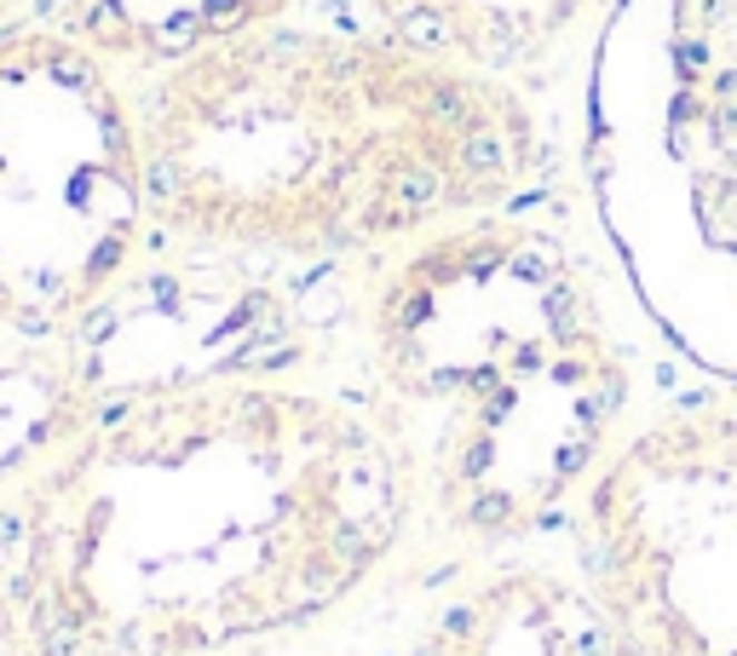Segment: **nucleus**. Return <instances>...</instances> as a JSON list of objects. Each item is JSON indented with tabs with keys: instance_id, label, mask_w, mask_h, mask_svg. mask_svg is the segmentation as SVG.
Instances as JSON below:
<instances>
[{
	"instance_id": "nucleus-12",
	"label": "nucleus",
	"mask_w": 737,
	"mask_h": 656,
	"mask_svg": "<svg viewBox=\"0 0 737 656\" xmlns=\"http://www.w3.org/2000/svg\"><path fill=\"white\" fill-rule=\"evenodd\" d=\"M41 7H47V0H0V35L29 23V18H41Z\"/></svg>"
},
{
	"instance_id": "nucleus-8",
	"label": "nucleus",
	"mask_w": 737,
	"mask_h": 656,
	"mask_svg": "<svg viewBox=\"0 0 737 656\" xmlns=\"http://www.w3.org/2000/svg\"><path fill=\"white\" fill-rule=\"evenodd\" d=\"M404 656H640L577 570L495 559L426 610Z\"/></svg>"
},
{
	"instance_id": "nucleus-10",
	"label": "nucleus",
	"mask_w": 737,
	"mask_h": 656,
	"mask_svg": "<svg viewBox=\"0 0 737 656\" xmlns=\"http://www.w3.org/2000/svg\"><path fill=\"white\" fill-rule=\"evenodd\" d=\"M306 0H47L41 18L76 35L127 81H150L243 35L288 23Z\"/></svg>"
},
{
	"instance_id": "nucleus-5",
	"label": "nucleus",
	"mask_w": 737,
	"mask_h": 656,
	"mask_svg": "<svg viewBox=\"0 0 737 656\" xmlns=\"http://www.w3.org/2000/svg\"><path fill=\"white\" fill-rule=\"evenodd\" d=\"M156 254L139 92L76 35H0V340L58 345Z\"/></svg>"
},
{
	"instance_id": "nucleus-6",
	"label": "nucleus",
	"mask_w": 737,
	"mask_h": 656,
	"mask_svg": "<svg viewBox=\"0 0 737 656\" xmlns=\"http://www.w3.org/2000/svg\"><path fill=\"white\" fill-rule=\"evenodd\" d=\"M564 530L640 656H737V380L633 414Z\"/></svg>"
},
{
	"instance_id": "nucleus-1",
	"label": "nucleus",
	"mask_w": 737,
	"mask_h": 656,
	"mask_svg": "<svg viewBox=\"0 0 737 656\" xmlns=\"http://www.w3.org/2000/svg\"><path fill=\"white\" fill-rule=\"evenodd\" d=\"M415 541L410 461L363 386L116 392L0 490V656H225L306 634Z\"/></svg>"
},
{
	"instance_id": "nucleus-3",
	"label": "nucleus",
	"mask_w": 737,
	"mask_h": 656,
	"mask_svg": "<svg viewBox=\"0 0 737 656\" xmlns=\"http://www.w3.org/2000/svg\"><path fill=\"white\" fill-rule=\"evenodd\" d=\"M363 398L397 438L421 541L495 559L571 518L640 414L617 300L564 231L501 207L357 276Z\"/></svg>"
},
{
	"instance_id": "nucleus-11",
	"label": "nucleus",
	"mask_w": 737,
	"mask_h": 656,
	"mask_svg": "<svg viewBox=\"0 0 737 656\" xmlns=\"http://www.w3.org/2000/svg\"><path fill=\"white\" fill-rule=\"evenodd\" d=\"M87 386L70 345H7L0 340V490L29 472L47 449L76 427Z\"/></svg>"
},
{
	"instance_id": "nucleus-2",
	"label": "nucleus",
	"mask_w": 737,
	"mask_h": 656,
	"mask_svg": "<svg viewBox=\"0 0 737 656\" xmlns=\"http://www.w3.org/2000/svg\"><path fill=\"white\" fill-rule=\"evenodd\" d=\"M156 242L368 265L524 207L553 161L530 87L368 23H277L132 81Z\"/></svg>"
},
{
	"instance_id": "nucleus-9",
	"label": "nucleus",
	"mask_w": 737,
	"mask_h": 656,
	"mask_svg": "<svg viewBox=\"0 0 737 656\" xmlns=\"http://www.w3.org/2000/svg\"><path fill=\"white\" fill-rule=\"evenodd\" d=\"M357 23L530 87L617 0H352Z\"/></svg>"
},
{
	"instance_id": "nucleus-7",
	"label": "nucleus",
	"mask_w": 737,
	"mask_h": 656,
	"mask_svg": "<svg viewBox=\"0 0 737 656\" xmlns=\"http://www.w3.org/2000/svg\"><path fill=\"white\" fill-rule=\"evenodd\" d=\"M299 271L312 265L230 260L156 242V254L127 276V288L63 340L87 403L230 374L317 380L334 345L357 334V294L312 305L299 300Z\"/></svg>"
},
{
	"instance_id": "nucleus-4",
	"label": "nucleus",
	"mask_w": 737,
	"mask_h": 656,
	"mask_svg": "<svg viewBox=\"0 0 737 656\" xmlns=\"http://www.w3.org/2000/svg\"><path fill=\"white\" fill-rule=\"evenodd\" d=\"M599 207L628 294L737 380V0H617Z\"/></svg>"
}]
</instances>
